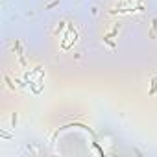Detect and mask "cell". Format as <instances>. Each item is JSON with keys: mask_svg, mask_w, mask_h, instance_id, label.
I'll list each match as a JSON object with an SVG mask.
<instances>
[{"mask_svg": "<svg viewBox=\"0 0 157 157\" xmlns=\"http://www.w3.org/2000/svg\"><path fill=\"white\" fill-rule=\"evenodd\" d=\"M155 35H157V19L153 17V19H151V30H150V37H151V39H155Z\"/></svg>", "mask_w": 157, "mask_h": 157, "instance_id": "cell-1", "label": "cell"}, {"mask_svg": "<svg viewBox=\"0 0 157 157\" xmlns=\"http://www.w3.org/2000/svg\"><path fill=\"white\" fill-rule=\"evenodd\" d=\"M157 93V76L151 78V87H150V94H155Z\"/></svg>", "mask_w": 157, "mask_h": 157, "instance_id": "cell-2", "label": "cell"}, {"mask_svg": "<svg viewBox=\"0 0 157 157\" xmlns=\"http://www.w3.org/2000/svg\"><path fill=\"white\" fill-rule=\"evenodd\" d=\"M56 6H59V0H52L50 4H46V8H44V10H52V8H56Z\"/></svg>", "mask_w": 157, "mask_h": 157, "instance_id": "cell-3", "label": "cell"}, {"mask_svg": "<svg viewBox=\"0 0 157 157\" xmlns=\"http://www.w3.org/2000/svg\"><path fill=\"white\" fill-rule=\"evenodd\" d=\"M17 118H19V115L13 113V115H11V128H17Z\"/></svg>", "mask_w": 157, "mask_h": 157, "instance_id": "cell-4", "label": "cell"}, {"mask_svg": "<svg viewBox=\"0 0 157 157\" xmlns=\"http://www.w3.org/2000/svg\"><path fill=\"white\" fill-rule=\"evenodd\" d=\"M65 24H67V22H59V26H57V28H56V32H54V33H56V35H57V33H59V32H63V30H65Z\"/></svg>", "mask_w": 157, "mask_h": 157, "instance_id": "cell-5", "label": "cell"}, {"mask_svg": "<svg viewBox=\"0 0 157 157\" xmlns=\"http://www.w3.org/2000/svg\"><path fill=\"white\" fill-rule=\"evenodd\" d=\"M93 148H94V150H96V151H98V153H100L102 157H104V150H102V148L98 146V142H93Z\"/></svg>", "mask_w": 157, "mask_h": 157, "instance_id": "cell-6", "label": "cell"}, {"mask_svg": "<svg viewBox=\"0 0 157 157\" xmlns=\"http://www.w3.org/2000/svg\"><path fill=\"white\" fill-rule=\"evenodd\" d=\"M4 80H6V83H8V87L10 89H15V85L11 83V80H10V76H4Z\"/></svg>", "mask_w": 157, "mask_h": 157, "instance_id": "cell-7", "label": "cell"}, {"mask_svg": "<svg viewBox=\"0 0 157 157\" xmlns=\"http://www.w3.org/2000/svg\"><path fill=\"white\" fill-rule=\"evenodd\" d=\"M104 41H105V43H107L109 46H113V48H115V43L111 41V37H104Z\"/></svg>", "mask_w": 157, "mask_h": 157, "instance_id": "cell-8", "label": "cell"}]
</instances>
